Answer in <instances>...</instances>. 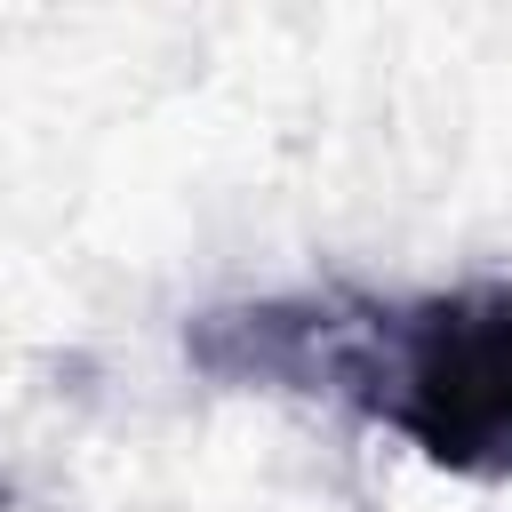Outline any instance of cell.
<instances>
[{
  "instance_id": "cell-1",
  "label": "cell",
  "mask_w": 512,
  "mask_h": 512,
  "mask_svg": "<svg viewBox=\"0 0 512 512\" xmlns=\"http://www.w3.org/2000/svg\"><path fill=\"white\" fill-rule=\"evenodd\" d=\"M184 360L232 392L336 400L456 480H512V280L208 304L184 328Z\"/></svg>"
}]
</instances>
